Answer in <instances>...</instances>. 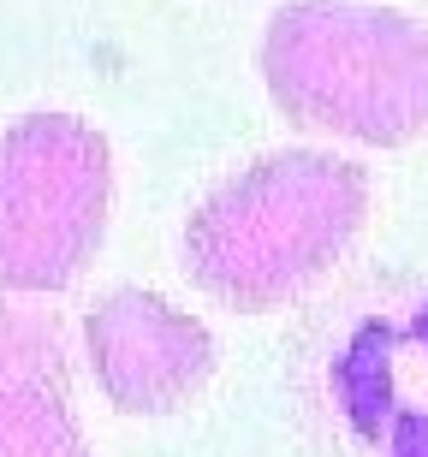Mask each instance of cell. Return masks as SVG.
<instances>
[{"instance_id":"cell-1","label":"cell","mask_w":428,"mask_h":457,"mask_svg":"<svg viewBox=\"0 0 428 457\" xmlns=\"http://www.w3.org/2000/svg\"><path fill=\"white\" fill-rule=\"evenodd\" d=\"M369 214V172L322 149L262 154L190 208L185 273L232 309H274L315 286Z\"/></svg>"},{"instance_id":"cell-2","label":"cell","mask_w":428,"mask_h":457,"mask_svg":"<svg viewBox=\"0 0 428 457\" xmlns=\"http://www.w3.org/2000/svg\"><path fill=\"white\" fill-rule=\"evenodd\" d=\"M262 84L309 131L369 149L428 137V24L369 0H286L262 30Z\"/></svg>"},{"instance_id":"cell-3","label":"cell","mask_w":428,"mask_h":457,"mask_svg":"<svg viewBox=\"0 0 428 457\" xmlns=\"http://www.w3.org/2000/svg\"><path fill=\"white\" fill-rule=\"evenodd\" d=\"M113 208V149L78 113H24L0 131V291L48 297L96 262Z\"/></svg>"},{"instance_id":"cell-4","label":"cell","mask_w":428,"mask_h":457,"mask_svg":"<svg viewBox=\"0 0 428 457\" xmlns=\"http://www.w3.org/2000/svg\"><path fill=\"white\" fill-rule=\"evenodd\" d=\"M84 351L96 386L120 416H172L214 374V339L190 309L161 291L120 286L84 315Z\"/></svg>"},{"instance_id":"cell-5","label":"cell","mask_w":428,"mask_h":457,"mask_svg":"<svg viewBox=\"0 0 428 457\" xmlns=\"http://www.w3.org/2000/svg\"><path fill=\"white\" fill-rule=\"evenodd\" d=\"M0 457H96L71 410L66 333L42 309H0Z\"/></svg>"},{"instance_id":"cell-6","label":"cell","mask_w":428,"mask_h":457,"mask_svg":"<svg viewBox=\"0 0 428 457\" xmlns=\"http://www.w3.org/2000/svg\"><path fill=\"white\" fill-rule=\"evenodd\" d=\"M393 345L399 333L387 321H363L351 339H345V351L333 356V398H340L345 422L357 428L363 440H375L387 434V422H393Z\"/></svg>"},{"instance_id":"cell-7","label":"cell","mask_w":428,"mask_h":457,"mask_svg":"<svg viewBox=\"0 0 428 457\" xmlns=\"http://www.w3.org/2000/svg\"><path fill=\"white\" fill-rule=\"evenodd\" d=\"M381 445H387V457H428V416L399 404L387 434H381Z\"/></svg>"},{"instance_id":"cell-8","label":"cell","mask_w":428,"mask_h":457,"mask_svg":"<svg viewBox=\"0 0 428 457\" xmlns=\"http://www.w3.org/2000/svg\"><path fill=\"white\" fill-rule=\"evenodd\" d=\"M411 339H416V345H423V351H428V297H423V303H416V315H411Z\"/></svg>"}]
</instances>
